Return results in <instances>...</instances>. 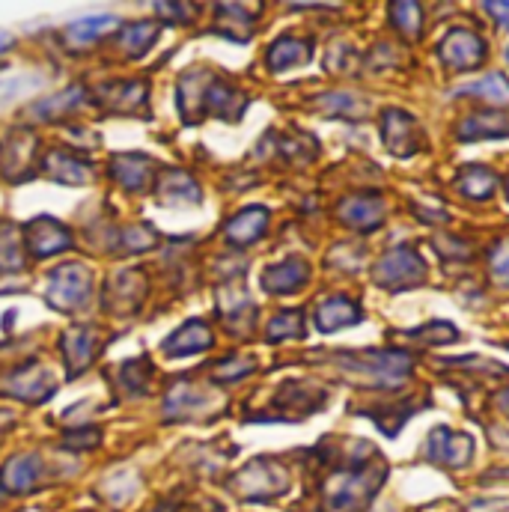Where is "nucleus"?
Returning a JSON list of instances; mask_svg holds the SVG:
<instances>
[{
  "instance_id": "obj_3",
  "label": "nucleus",
  "mask_w": 509,
  "mask_h": 512,
  "mask_svg": "<svg viewBox=\"0 0 509 512\" xmlns=\"http://www.w3.org/2000/svg\"><path fill=\"white\" fill-rule=\"evenodd\" d=\"M90 295H93V271L81 262H63L45 277V301L60 313L81 310Z\"/></svg>"
},
{
  "instance_id": "obj_39",
  "label": "nucleus",
  "mask_w": 509,
  "mask_h": 512,
  "mask_svg": "<svg viewBox=\"0 0 509 512\" xmlns=\"http://www.w3.org/2000/svg\"><path fill=\"white\" fill-rule=\"evenodd\" d=\"M155 233L149 230V227H128L126 233L120 236V245L131 251V254H137V251H149V248H155Z\"/></svg>"
},
{
  "instance_id": "obj_37",
  "label": "nucleus",
  "mask_w": 509,
  "mask_h": 512,
  "mask_svg": "<svg viewBox=\"0 0 509 512\" xmlns=\"http://www.w3.org/2000/svg\"><path fill=\"white\" fill-rule=\"evenodd\" d=\"M254 370L256 364L251 358H245V355H230V358H224V361L215 364L212 379H218V382H239V379L251 376Z\"/></svg>"
},
{
  "instance_id": "obj_47",
  "label": "nucleus",
  "mask_w": 509,
  "mask_h": 512,
  "mask_svg": "<svg viewBox=\"0 0 509 512\" xmlns=\"http://www.w3.org/2000/svg\"><path fill=\"white\" fill-rule=\"evenodd\" d=\"M507 63H509V51H507Z\"/></svg>"
},
{
  "instance_id": "obj_42",
  "label": "nucleus",
  "mask_w": 509,
  "mask_h": 512,
  "mask_svg": "<svg viewBox=\"0 0 509 512\" xmlns=\"http://www.w3.org/2000/svg\"><path fill=\"white\" fill-rule=\"evenodd\" d=\"M99 438L102 435L96 429H78V432L66 435V447H72V450H93L99 444Z\"/></svg>"
},
{
  "instance_id": "obj_7",
  "label": "nucleus",
  "mask_w": 509,
  "mask_h": 512,
  "mask_svg": "<svg viewBox=\"0 0 509 512\" xmlns=\"http://www.w3.org/2000/svg\"><path fill=\"white\" fill-rule=\"evenodd\" d=\"M96 102L111 111V114H146V102H149V84L146 81H111L102 84L96 90Z\"/></svg>"
},
{
  "instance_id": "obj_20",
  "label": "nucleus",
  "mask_w": 509,
  "mask_h": 512,
  "mask_svg": "<svg viewBox=\"0 0 509 512\" xmlns=\"http://www.w3.org/2000/svg\"><path fill=\"white\" fill-rule=\"evenodd\" d=\"M382 134L387 149L399 158H408L417 152V126L405 111H387L382 120Z\"/></svg>"
},
{
  "instance_id": "obj_29",
  "label": "nucleus",
  "mask_w": 509,
  "mask_h": 512,
  "mask_svg": "<svg viewBox=\"0 0 509 512\" xmlns=\"http://www.w3.org/2000/svg\"><path fill=\"white\" fill-rule=\"evenodd\" d=\"M310 54H313V48H310L304 39H277V42L268 48L265 63H268V69L283 72V69H292V66L307 63V60H310Z\"/></svg>"
},
{
  "instance_id": "obj_14",
  "label": "nucleus",
  "mask_w": 509,
  "mask_h": 512,
  "mask_svg": "<svg viewBox=\"0 0 509 512\" xmlns=\"http://www.w3.org/2000/svg\"><path fill=\"white\" fill-rule=\"evenodd\" d=\"M42 173L60 185H87L93 179V164L69 149H51L42 158Z\"/></svg>"
},
{
  "instance_id": "obj_43",
  "label": "nucleus",
  "mask_w": 509,
  "mask_h": 512,
  "mask_svg": "<svg viewBox=\"0 0 509 512\" xmlns=\"http://www.w3.org/2000/svg\"><path fill=\"white\" fill-rule=\"evenodd\" d=\"M486 12H489L501 27H507L509 30V3H486Z\"/></svg>"
},
{
  "instance_id": "obj_2",
  "label": "nucleus",
  "mask_w": 509,
  "mask_h": 512,
  "mask_svg": "<svg viewBox=\"0 0 509 512\" xmlns=\"http://www.w3.org/2000/svg\"><path fill=\"white\" fill-rule=\"evenodd\" d=\"M384 471H370L364 462L346 471L331 474V480L325 483V507L331 512H355L361 510L373 492L379 489Z\"/></svg>"
},
{
  "instance_id": "obj_5",
  "label": "nucleus",
  "mask_w": 509,
  "mask_h": 512,
  "mask_svg": "<svg viewBox=\"0 0 509 512\" xmlns=\"http://www.w3.org/2000/svg\"><path fill=\"white\" fill-rule=\"evenodd\" d=\"M230 486L242 501H271L289 489V474L274 459H254L233 477Z\"/></svg>"
},
{
  "instance_id": "obj_1",
  "label": "nucleus",
  "mask_w": 509,
  "mask_h": 512,
  "mask_svg": "<svg viewBox=\"0 0 509 512\" xmlns=\"http://www.w3.org/2000/svg\"><path fill=\"white\" fill-rule=\"evenodd\" d=\"M245 108H248L245 93L212 72H188L179 81V111L188 123L203 120V114L236 123L242 120Z\"/></svg>"
},
{
  "instance_id": "obj_38",
  "label": "nucleus",
  "mask_w": 509,
  "mask_h": 512,
  "mask_svg": "<svg viewBox=\"0 0 509 512\" xmlns=\"http://www.w3.org/2000/svg\"><path fill=\"white\" fill-rule=\"evenodd\" d=\"M396 27L405 33V36H420V24H423V12L417 3H393L390 9Z\"/></svg>"
},
{
  "instance_id": "obj_46",
  "label": "nucleus",
  "mask_w": 509,
  "mask_h": 512,
  "mask_svg": "<svg viewBox=\"0 0 509 512\" xmlns=\"http://www.w3.org/2000/svg\"><path fill=\"white\" fill-rule=\"evenodd\" d=\"M507 197H509V179H507Z\"/></svg>"
},
{
  "instance_id": "obj_28",
  "label": "nucleus",
  "mask_w": 509,
  "mask_h": 512,
  "mask_svg": "<svg viewBox=\"0 0 509 512\" xmlns=\"http://www.w3.org/2000/svg\"><path fill=\"white\" fill-rule=\"evenodd\" d=\"M158 36H161V24L158 21H134V24L120 27L117 42H120V48L126 51L128 57H143L155 45Z\"/></svg>"
},
{
  "instance_id": "obj_22",
  "label": "nucleus",
  "mask_w": 509,
  "mask_h": 512,
  "mask_svg": "<svg viewBox=\"0 0 509 512\" xmlns=\"http://www.w3.org/2000/svg\"><path fill=\"white\" fill-rule=\"evenodd\" d=\"M340 218L358 230H376L384 221V203L373 194H355L340 206Z\"/></svg>"
},
{
  "instance_id": "obj_41",
  "label": "nucleus",
  "mask_w": 509,
  "mask_h": 512,
  "mask_svg": "<svg viewBox=\"0 0 509 512\" xmlns=\"http://www.w3.org/2000/svg\"><path fill=\"white\" fill-rule=\"evenodd\" d=\"M155 12L164 15V18H176L173 24H188L194 18L197 6H191V3H158Z\"/></svg>"
},
{
  "instance_id": "obj_12",
  "label": "nucleus",
  "mask_w": 509,
  "mask_h": 512,
  "mask_svg": "<svg viewBox=\"0 0 509 512\" xmlns=\"http://www.w3.org/2000/svg\"><path fill=\"white\" fill-rule=\"evenodd\" d=\"M42 474H45V465H42L39 453H18L0 468V489L6 495L33 492L39 486Z\"/></svg>"
},
{
  "instance_id": "obj_44",
  "label": "nucleus",
  "mask_w": 509,
  "mask_h": 512,
  "mask_svg": "<svg viewBox=\"0 0 509 512\" xmlns=\"http://www.w3.org/2000/svg\"><path fill=\"white\" fill-rule=\"evenodd\" d=\"M498 408H501V411H504V414L509 417V387H507V390H501V393H498Z\"/></svg>"
},
{
  "instance_id": "obj_11",
  "label": "nucleus",
  "mask_w": 509,
  "mask_h": 512,
  "mask_svg": "<svg viewBox=\"0 0 509 512\" xmlns=\"http://www.w3.org/2000/svg\"><path fill=\"white\" fill-rule=\"evenodd\" d=\"M3 390L9 396H15V399H24V402L36 405V402H45L57 390V384H54V376H51L48 367H42V364L33 361L27 367H18L12 376H6Z\"/></svg>"
},
{
  "instance_id": "obj_6",
  "label": "nucleus",
  "mask_w": 509,
  "mask_h": 512,
  "mask_svg": "<svg viewBox=\"0 0 509 512\" xmlns=\"http://www.w3.org/2000/svg\"><path fill=\"white\" fill-rule=\"evenodd\" d=\"M376 280L387 286V289H408V286H417V283H423V277H426V265H423V259L417 251H411V248H393L390 254L384 256L382 262L376 265Z\"/></svg>"
},
{
  "instance_id": "obj_4",
  "label": "nucleus",
  "mask_w": 509,
  "mask_h": 512,
  "mask_svg": "<svg viewBox=\"0 0 509 512\" xmlns=\"http://www.w3.org/2000/svg\"><path fill=\"white\" fill-rule=\"evenodd\" d=\"M337 364L346 373L361 376L379 387L405 382V376L411 373V358L402 352H340Z\"/></svg>"
},
{
  "instance_id": "obj_33",
  "label": "nucleus",
  "mask_w": 509,
  "mask_h": 512,
  "mask_svg": "<svg viewBox=\"0 0 509 512\" xmlns=\"http://www.w3.org/2000/svg\"><path fill=\"white\" fill-rule=\"evenodd\" d=\"M462 96H477V99H486L492 105H509V81L504 75L492 72L480 81H471L459 90Z\"/></svg>"
},
{
  "instance_id": "obj_17",
  "label": "nucleus",
  "mask_w": 509,
  "mask_h": 512,
  "mask_svg": "<svg viewBox=\"0 0 509 512\" xmlns=\"http://www.w3.org/2000/svg\"><path fill=\"white\" fill-rule=\"evenodd\" d=\"M307 280H310V265H307L304 259H298V256L283 259V262H277V265H268V268L262 271V286H265V292H271V295H292V292H298Z\"/></svg>"
},
{
  "instance_id": "obj_13",
  "label": "nucleus",
  "mask_w": 509,
  "mask_h": 512,
  "mask_svg": "<svg viewBox=\"0 0 509 512\" xmlns=\"http://www.w3.org/2000/svg\"><path fill=\"white\" fill-rule=\"evenodd\" d=\"M63 346V358H66V373L69 379H78L84 370H90V364L96 361L102 343L96 337L93 328H69L60 340Z\"/></svg>"
},
{
  "instance_id": "obj_30",
  "label": "nucleus",
  "mask_w": 509,
  "mask_h": 512,
  "mask_svg": "<svg viewBox=\"0 0 509 512\" xmlns=\"http://www.w3.org/2000/svg\"><path fill=\"white\" fill-rule=\"evenodd\" d=\"M509 117L504 114H474L459 126V137L465 143L471 140H486V137H507Z\"/></svg>"
},
{
  "instance_id": "obj_24",
  "label": "nucleus",
  "mask_w": 509,
  "mask_h": 512,
  "mask_svg": "<svg viewBox=\"0 0 509 512\" xmlns=\"http://www.w3.org/2000/svg\"><path fill=\"white\" fill-rule=\"evenodd\" d=\"M265 227H268V212H265L262 206H251V209H242L236 218L227 221L224 236H227L233 245L245 248V245H254L256 239L265 233Z\"/></svg>"
},
{
  "instance_id": "obj_8",
  "label": "nucleus",
  "mask_w": 509,
  "mask_h": 512,
  "mask_svg": "<svg viewBox=\"0 0 509 512\" xmlns=\"http://www.w3.org/2000/svg\"><path fill=\"white\" fill-rule=\"evenodd\" d=\"M438 54H441V63H444V66H450V69L459 72V69H474V66H480L483 57H486V45H483V39H480L474 30L456 27V30H450V33L441 39Z\"/></svg>"
},
{
  "instance_id": "obj_36",
  "label": "nucleus",
  "mask_w": 509,
  "mask_h": 512,
  "mask_svg": "<svg viewBox=\"0 0 509 512\" xmlns=\"http://www.w3.org/2000/svg\"><path fill=\"white\" fill-rule=\"evenodd\" d=\"M304 334V313L301 310H283L268 322V340L280 343V340H292Z\"/></svg>"
},
{
  "instance_id": "obj_19",
  "label": "nucleus",
  "mask_w": 509,
  "mask_h": 512,
  "mask_svg": "<svg viewBox=\"0 0 509 512\" xmlns=\"http://www.w3.org/2000/svg\"><path fill=\"white\" fill-rule=\"evenodd\" d=\"M155 161L140 155V152H126L111 161V176L126 188V191H143L155 179Z\"/></svg>"
},
{
  "instance_id": "obj_34",
  "label": "nucleus",
  "mask_w": 509,
  "mask_h": 512,
  "mask_svg": "<svg viewBox=\"0 0 509 512\" xmlns=\"http://www.w3.org/2000/svg\"><path fill=\"white\" fill-rule=\"evenodd\" d=\"M316 105L328 114V117H349V120H361V114L367 111V105L349 93H331L316 99Z\"/></svg>"
},
{
  "instance_id": "obj_35",
  "label": "nucleus",
  "mask_w": 509,
  "mask_h": 512,
  "mask_svg": "<svg viewBox=\"0 0 509 512\" xmlns=\"http://www.w3.org/2000/svg\"><path fill=\"white\" fill-rule=\"evenodd\" d=\"M42 87L39 75H0V108L18 102L21 96L33 93Z\"/></svg>"
},
{
  "instance_id": "obj_21",
  "label": "nucleus",
  "mask_w": 509,
  "mask_h": 512,
  "mask_svg": "<svg viewBox=\"0 0 509 512\" xmlns=\"http://www.w3.org/2000/svg\"><path fill=\"white\" fill-rule=\"evenodd\" d=\"M84 102H87V90L81 84H75V87H66L63 93H54L48 99H39L30 108V117L39 120V123H54V120H63V117L75 114Z\"/></svg>"
},
{
  "instance_id": "obj_10",
  "label": "nucleus",
  "mask_w": 509,
  "mask_h": 512,
  "mask_svg": "<svg viewBox=\"0 0 509 512\" xmlns=\"http://www.w3.org/2000/svg\"><path fill=\"white\" fill-rule=\"evenodd\" d=\"M21 236H24V242H27V248H30L33 256H54L72 248V233L60 221H54L48 215L33 218L21 230Z\"/></svg>"
},
{
  "instance_id": "obj_15",
  "label": "nucleus",
  "mask_w": 509,
  "mask_h": 512,
  "mask_svg": "<svg viewBox=\"0 0 509 512\" xmlns=\"http://www.w3.org/2000/svg\"><path fill=\"white\" fill-rule=\"evenodd\" d=\"M471 447L474 441L462 432H450L447 426L435 429L426 441V456L438 465H447V468H462L468 459H471Z\"/></svg>"
},
{
  "instance_id": "obj_25",
  "label": "nucleus",
  "mask_w": 509,
  "mask_h": 512,
  "mask_svg": "<svg viewBox=\"0 0 509 512\" xmlns=\"http://www.w3.org/2000/svg\"><path fill=\"white\" fill-rule=\"evenodd\" d=\"M123 24H120V18H114V15H93V18H81V21H72L69 27H66V42H69V48H87V45H93L96 39H102V36H108V33H114V30H120Z\"/></svg>"
},
{
  "instance_id": "obj_9",
  "label": "nucleus",
  "mask_w": 509,
  "mask_h": 512,
  "mask_svg": "<svg viewBox=\"0 0 509 512\" xmlns=\"http://www.w3.org/2000/svg\"><path fill=\"white\" fill-rule=\"evenodd\" d=\"M33 161H36V137L30 131H24V128L9 131L6 140L0 143V173L9 182L27 179Z\"/></svg>"
},
{
  "instance_id": "obj_26",
  "label": "nucleus",
  "mask_w": 509,
  "mask_h": 512,
  "mask_svg": "<svg viewBox=\"0 0 509 512\" xmlns=\"http://www.w3.org/2000/svg\"><path fill=\"white\" fill-rule=\"evenodd\" d=\"M158 194L164 203H200L203 200V191L197 185V179L185 170H167L161 176V185H158Z\"/></svg>"
},
{
  "instance_id": "obj_18",
  "label": "nucleus",
  "mask_w": 509,
  "mask_h": 512,
  "mask_svg": "<svg viewBox=\"0 0 509 512\" xmlns=\"http://www.w3.org/2000/svg\"><path fill=\"white\" fill-rule=\"evenodd\" d=\"M143 295H146V277L137 268H128L108 283L105 304L117 313H134Z\"/></svg>"
},
{
  "instance_id": "obj_45",
  "label": "nucleus",
  "mask_w": 509,
  "mask_h": 512,
  "mask_svg": "<svg viewBox=\"0 0 509 512\" xmlns=\"http://www.w3.org/2000/svg\"><path fill=\"white\" fill-rule=\"evenodd\" d=\"M6 48H12V36L9 33H0V51H6Z\"/></svg>"
},
{
  "instance_id": "obj_16",
  "label": "nucleus",
  "mask_w": 509,
  "mask_h": 512,
  "mask_svg": "<svg viewBox=\"0 0 509 512\" xmlns=\"http://www.w3.org/2000/svg\"><path fill=\"white\" fill-rule=\"evenodd\" d=\"M212 343H215L212 328H209L203 319H191V322H185L182 328H176V331L161 343V349H164V355H170V358H185V355L206 352Z\"/></svg>"
},
{
  "instance_id": "obj_27",
  "label": "nucleus",
  "mask_w": 509,
  "mask_h": 512,
  "mask_svg": "<svg viewBox=\"0 0 509 512\" xmlns=\"http://www.w3.org/2000/svg\"><path fill=\"white\" fill-rule=\"evenodd\" d=\"M206 399L197 387L179 382L170 393H167V402H164V417L167 420H191L203 411Z\"/></svg>"
},
{
  "instance_id": "obj_32",
  "label": "nucleus",
  "mask_w": 509,
  "mask_h": 512,
  "mask_svg": "<svg viewBox=\"0 0 509 512\" xmlns=\"http://www.w3.org/2000/svg\"><path fill=\"white\" fill-rule=\"evenodd\" d=\"M24 268V236L15 224H0V271Z\"/></svg>"
},
{
  "instance_id": "obj_40",
  "label": "nucleus",
  "mask_w": 509,
  "mask_h": 512,
  "mask_svg": "<svg viewBox=\"0 0 509 512\" xmlns=\"http://www.w3.org/2000/svg\"><path fill=\"white\" fill-rule=\"evenodd\" d=\"M492 274L501 286H509V239H504L501 245H495L492 251Z\"/></svg>"
},
{
  "instance_id": "obj_48",
  "label": "nucleus",
  "mask_w": 509,
  "mask_h": 512,
  "mask_svg": "<svg viewBox=\"0 0 509 512\" xmlns=\"http://www.w3.org/2000/svg\"><path fill=\"white\" fill-rule=\"evenodd\" d=\"M84 512H90V510H84Z\"/></svg>"
},
{
  "instance_id": "obj_31",
  "label": "nucleus",
  "mask_w": 509,
  "mask_h": 512,
  "mask_svg": "<svg viewBox=\"0 0 509 512\" xmlns=\"http://www.w3.org/2000/svg\"><path fill=\"white\" fill-rule=\"evenodd\" d=\"M495 173L483 164H471L462 176H459V191L471 200H489L495 194Z\"/></svg>"
},
{
  "instance_id": "obj_23",
  "label": "nucleus",
  "mask_w": 509,
  "mask_h": 512,
  "mask_svg": "<svg viewBox=\"0 0 509 512\" xmlns=\"http://www.w3.org/2000/svg\"><path fill=\"white\" fill-rule=\"evenodd\" d=\"M355 322H361V307L355 301H349L346 295H334V298L322 301L319 310H316V325L325 334L340 331V328L355 325Z\"/></svg>"
}]
</instances>
